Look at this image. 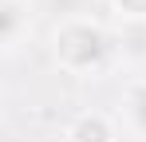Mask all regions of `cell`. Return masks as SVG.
Instances as JSON below:
<instances>
[{"instance_id": "7a4b0ae2", "label": "cell", "mask_w": 146, "mask_h": 142, "mask_svg": "<svg viewBox=\"0 0 146 142\" xmlns=\"http://www.w3.org/2000/svg\"><path fill=\"white\" fill-rule=\"evenodd\" d=\"M67 142H115V134H111V126L103 122V118H79L71 130H67Z\"/></svg>"}, {"instance_id": "3957f363", "label": "cell", "mask_w": 146, "mask_h": 142, "mask_svg": "<svg viewBox=\"0 0 146 142\" xmlns=\"http://www.w3.org/2000/svg\"><path fill=\"white\" fill-rule=\"evenodd\" d=\"M122 111H126V122H130V130H134L138 138H146V83L130 87L126 103H122Z\"/></svg>"}, {"instance_id": "6da1fadb", "label": "cell", "mask_w": 146, "mask_h": 142, "mask_svg": "<svg viewBox=\"0 0 146 142\" xmlns=\"http://www.w3.org/2000/svg\"><path fill=\"white\" fill-rule=\"evenodd\" d=\"M28 24V12L20 0H0V47H12L20 40V32H24Z\"/></svg>"}]
</instances>
